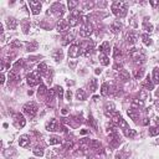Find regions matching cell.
I'll return each instance as SVG.
<instances>
[{
  "label": "cell",
  "mask_w": 159,
  "mask_h": 159,
  "mask_svg": "<svg viewBox=\"0 0 159 159\" xmlns=\"http://www.w3.org/2000/svg\"><path fill=\"white\" fill-rule=\"evenodd\" d=\"M149 134L154 137V136H158L159 134V127H152L149 129Z\"/></svg>",
  "instance_id": "74e56055"
},
{
  "label": "cell",
  "mask_w": 159,
  "mask_h": 159,
  "mask_svg": "<svg viewBox=\"0 0 159 159\" xmlns=\"http://www.w3.org/2000/svg\"><path fill=\"white\" fill-rule=\"evenodd\" d=\"M108 92H110V91H108V85H107V83H103L102 87H101V95L102 96H107Z\"/></svg>",
  "instance_id": "8d00e7d4"
},
{
  "label": "cell",
  "mask_w": 159,
  "mask_h": 159,
  "mask_svg": "<svg viewBox=\"0 0 159 159\" xmlns=\"http://www.w3.org/2000/svg\"><path fill=\"white\" fill-rule=\"evenodd\" d=\"M69 27H70L69 20H60V23L57 24V31H58V32H65V31H67Z\"/></svg>",
  "instance_id": "9a60e30c"
},
{
  "label": "cell",
  "mask_w": 159,
  "mask_h": 159,
  "mask_svg": "<svg viewBox=\"0 0 159 159\" xmlns=\"http://www.w3.org/2000/svg\"><path fill=\"white\" fill-rule=\"evenodd\" d=\"M90 147L91 149H93L96 153H103V147H102V144H101V142H98V140H91V144H90Z\"/></svg>",
  "instance_id": "5bb4252c"
},
{
  "label": "cell",
  "mask_w": 159,
  "mask_h": 159,
  "mask_svg": "<svg viewBox=\"0 0 159 159\" xmlns=\"http://www.w3.org/2000/svg\"><path fill=\"white\" fill-rule=\"evenodd\" d=\"M26 82L29 86H36L40 83V76L39 72H30L26 75Z\"/></svg>",
  "instance_id": "8992f818"
},
{
  "label": "cell",
  "mask_w": 159,
  "mask_h": 159,
  "mask_svg": "<svg viewBox=\"0 0 159 159\" xmlns=\"http://www.w3.org/2000/svg\"><path fill=\"white\" fill-rule=\"evenodd\" d=\"M108 142L111 143V145H117L121 142V138H119V136H118V133H117L116 131L114 132H111V134L108 136Z\"/></svg>",
  "instance_id": "4fadbf2b"
},
{
  "label": "cell",
  "mask_w": 159,
  "mask_h": 159,
  "mask_svg": "<svg viewBox=\"0 0 159 159\" xmlns=\"http://www.w3.org/2000/svg\"><path fill=\"white\" fill-rule=\"evenodd\" d=\"M58 127H60V124H58V121L52 118L50 122L46 124V129H47L49 132H55V131H60L58 129Z\"/></svg>",
  "instance_id": "7c38bea8"
},
{
  "label": "cell",
  "mask_w": 159,
  "mask_h": 159,
  "mask_svg": "<svg viewBox=\"0 0 159 159\" xmlns=\"http://www.w3.org/2000/svg\"><path fill=\"white\" fill-rule=\"evenodd\" d=\"M76 97H77V99H80V101H83V99H86V92L83 90H77Z\"/></svg>",
  "instance_id": "1f68e13d"
},
{
  "label": "cell",
  "mask_w": 159,
  "mask_h": 159,
  "mask_svg": "<svg viewBox=\"0 0 159 159\" xmlns=\"http://www.w3.org/2000/svg\"><path fill=\"white\" fill-rule=\"evenodd\" d=\"M37 49V42H31V44H27V50L29 51H35V50Z\"/></svg>",
  "instance_id": "60d3db41"
},
{
  "label": "cell",
  "mask_w": 159,
  "mask_h": 159,
  "mask_svg": "<svg viewBox=\"0 0 159 159\" xmlns=\"http://www.w3.org/2000/svg\"><path fill=\"white\" fill-rule=\"evenodd\" d=\"M24 66V60H20L18 62H15V65H14V69H18V67H23Z\"/></svg>",
  "instance_id": "c3c4849f"
},
{
  "label": "cell",
  "mask_w": 159,
  "mask_h": 159,
  "mask_svg": "<svg viewBox=\"0 0 159 159\" xmlns=\"http://www.w3.org/2000/svg\"><path fill=\"white\" fill-rule=\"evenodd\" d=\"M30 143H31V140H30V137L29 136H21L19 138V145L20 147H23V148H26V147H29L30 145Z\"/></svg>",
  "instance_id": "2e32d148"
},
{
  "label": "cell",
  "mask_w": 159,
  "mask_h": 159,
  "mask_svg": "<svg viewBox=\"0 0 159 159\" xmlns=\"http://www.w3.org/2000/svg\"><path fill=\"white\" fill-rule=\"evenodd\" d=\"M51 12H52V14H55V15H57V16H61L65 12L64 5H62L61 3H55L51 6Z\"/></svg>",
  "instance_id": "30bf717a"
},
{
  "label": "cell",
  "mask_w": 159,
  "mask_h": 159,
  "mask_svg": "<svg viewBox=\"0 0 159 159\" xmlns=\"http://www.w3.org/2000/svg\"><path fill=\"white\" fill-rule=\"evenodd\" d=\"M113 113H114V104L113 103L106 104V107H104V114H106L107 117H112Z\"/></svg>",
  "instance_id": "d6986e66"
},
{
  "label": "cell",
  "mask_w": 159,
  "mask_h": 159,
  "mask_svg": "<svg viewBox=\"0 0 159 159\" xmlns=\"http://www.w3.org/2000/svg\"><path fill=\"white\" fill-rule=\"evenodd\" d=\"M11 47H21V42H19V41H14V42L11 44Z\"/></svg>",
  "instance_id": "681fc988"
},
{
  "label": "cell",
  "mask_w": 159,
  "mask_h": 159,
  "mask_svg": "<svg viewBox=\"0 0 159 159\" xmlns=\"http://www.w3.org/2000/svg\"><path fill=\"white\" fill-rule=\"evenodd\" d=\"M99 60H101V64L103 66L110 65V58L107 57V55H104V53H101V55H99Z\"/></svg>",
  "instance_id": "4dcf8cb0"
},
{
  "label": "cell",
  "mask_w": 159,
  "mask_h": 159,
  "mask_svg": "<svg viewBox=\"0 0 159 159\" xmlns=\"http://www.w3.org/2000/svg\"><path fill=\"white\" fill-rule=\"evenodd\" d=\"M153 80L154 83H159V67H156L153 70Z\"/></svg>",
  "instance_id": "e575fe53"
},
{
  "label": "cell",
  "mask_w": 159,
  "mask_h": 159,
  "mask_svg": "<svg viewBox=\"0 0 159 159\" xmlns=\"http://www.w3.org/2000/svg\"><path fill=\"white\" fill-rule=\"evenodd\" d=\"M14 123L18 128H23V127H25V124H26V122H25V119H24V116L21 113L14 114Z\"/></svg>",
  "instance_id": "8fae6325"
},
{
  "label": "cell",
  "mask_w": 159,
  "mask_h": 159,
  "mask_svg": "<svg viewBox=\"0 0 159 159\" xmlns=\"http://www.w3.org/2000/svg\"><path fill=\"white\" fill-rule=\"evenodd\" d=\"M116 158H117V159H122V157H121L119 154H117V157H116Z\"/></svg>",
  "instance_id": "91938a15"
},
{
  "label": "cell",
  "mask_w": 159,
  "mask_h": 159,
  "mask_svg": "<svg viewBox=\"0 0 159 159\" xmlns=\"http://www.w3.org/2000/svg\"><path fill=\"white\" fill-rule=\"evenodd\" d=\"M96 73H97V75H98V73H101V70L97 69V70H96Z\"/></svg>",
  "instance_id": "6f0895ef"
},
{
  "label": "cell",
  "mask_w": 159,
  "mask_h": 159,
  "mask_svg": "<svg viewBox=\"0 0 159 159\" xmlns=\"http://www.w3.org/2000/svg\"><path fill=\"white\" fill-rule=\"evenodd\" d=\"M71 97H72V92H71V91L69 90L67 92H66V98H67L69 101H70V99H71Z\"/></svg>",
  "instance_id": "816d5d0a"
},
{
  "label": "cell",
  "mask_w": 159,
  "mask_h": 159,
  "mask_svg": "<svg viewBox=\"0 0 159 159\" xmlns=\"http://www.w3.org/2000/svg\"><path fill=\"white\" fill-rule=\"evenodd\" d=\"M4 81H5V76H4V75H1V77H0V83H4Z\"/></svg>",
  "instance_id": "db71d44e"
},
{
  "label": "cell",
  "mask_w": 159,
  "mask_h": 159,
  "mask_svg": "<svg viewBox=\"0 0 159 159\" xmlns=\"http://www.w3.org/2000/svg\"><path fill=\"white\" fill-rule=\"evenodd\" d=\"M81 47H80L78 44H73L70 46V50H69V56L71 58H76L80 56V53H81Z\"/></svg>",
  "instance_id": "ba28073f"
},
{
  "label": "cell",
  "mask_w": 159,
  "mask_h": 159,
  "mask_svg": "<svg viewBox=\"0 0 159 159\" xmlns=\"http://www.w3.org/2000/svg\"><path fill=\"white\" fill-rule=\"evenodd\" d=\"M96 83H97V81H96L95 78L92 80V81H91V83H90V90H91L92 92H93V91L96 90Z\"/></svg>",
  "instance_id": "f6af8a7d"
},
{
  "label": "cell",
  "mask_w": 159,
  "mask_h": 159,
  "mask_svg": "<svg viewBox=\"0 0 159 159\" xmlns=\"http://www.w3.org/2000/svg\"><path fill=\"white\" fill-rule=\"evenodd\" d=\"M143 87H144L145 90H149V91L154 88V83L152 82V80L149 78V76H148V77H147V80H145V81L143 82Z\"/></svg>",
  "instance_id": "cb8c5ba5"
},
{
  "label": "cell",
  "mask_w": 159,
  "mask_h": 159,
  "mask_svg": "<svg viewBox=\"0 0 159 159\" xmlns=\"http://www.w3.org/2000/svg\"><path fill=\"white\" fill-rule=\"evenodd\" d=\"M113 57L116 60H119V57H121V50L117 46H114V49H113Z\"/></svg>",
  "instance_id": "f35d334b"
},
{
  "label": "cell",
  "mask_w": 159,
  "mask_h": 159,
  "mask_svg": "<svg viewBox=\"0 0 159 159\" xmlns=\"http://www.w3.org/2000/svg\"><path fill=\"white\" fill-rule=\"evenodd\" d=\"M52 57L55 61H61L62 60V51L61 50H56V51L52 52Z\"/></svg>",
  "instance_id": "83f0119b"
},
{
  "label": "cell",
  "mask_w": 159,
  "mask_h": 159,
  "mask_svg": "<svg viewBox=\"0 0 159 159\" xmlns=\"http://www.w3.org/2000/svg\"><path fill=\"white\" fill-rule=\"evenodd\" d=\"M134 77L137 78V80H140L142 77H143V75H144V71L142 70V69H139V70H134Z\"/></svg>",
  "instance_id": "d590c367"
},
{
  "label": "cell",
  "mask_w": 159,
  "mask_h": 159,
  "mask_svg": "<svg viewBox=\"0 0 159 159\" xmlns=\"http://www.w3.org/2000/svg\"><path fill=\"white\" fill-rule=\"evenodd\" d=\"M113 69H114L116 71H121V70H122V64H116V65L113 66Z\"/></svg>",
  "instance_id": "f907efd6"
},
{
  "label": "cell",
  "mask_w": 159,
  "mask_h": 159,
  "mask_svg": "<svg viewBox=\"0 0 159 159\" xmlns=\"http://www.w3.org/2000/svg\"><path fill=\"white\" fill-rule=\"evenodd\" d=\"M149 4L152 6H157V5H159V1H149Z\"/></svg>",
  "instance_id": "f5cc1de1"
},
{
  "label": "cell",
  "mask_w": 159,
  "mask_h": 159,
  "mask_svg": "<svg viewBox=\"0 0 159 159\" xmlns=\"http://www.w3.org/2000/svg\"><path fill=\"white\" fill-rule=\"evenodd\" d=\"M87 133V131H85V129H83V131H81V134H86Z\"/></svg>",
  "instance_id": "680465c9"
},
{
  "label": "cell",
  "mask_w": 159,
  "mask_h": 159,
  "mask_svg": "<svg viewBox=\"0 0 159 159\" xmlns=\"http://www.w3.org/2000/svg\"><path fill=\"white\" fill-rule=\"evenodd\" d=\"M24 113L26 116H29L30 118H34V117L36 116V113H37V106L32 102L26 103L24 106Z\"/></svg>",
  "instance_id": "277c9868"
},
{
  "label": "cell",
  "mask_w": 159,
  "mask_h": 159,
  "mask_svg": "<svg viewBox=\"0 0 159 159\" xmlns=\"http://www.w3.org/2000/svg\"><path fill=\"white\" fill-rule=\"evenodd\" d=\"M92 32H93V26H92L90 23L85 24L81 29H80V35L82 37H88L92 35Z\"/></svg>",
  "instance_id": "52a82bcc"
},
{
  "label": "cell",
  "mask_w": 159,
  "mask_h": 159,
  "mask_svg": "<svg viewBox=\"0 0 159 159\" xmlns=\"http://www.w3.org/2000/svg\"><path fill=\"white\" fill-rule=\"evenodd\" d=\"M128 116L131 117L132 119H134V121H137V118H138V114L133 112V108H132V110H129V111H128Z\"/></svg>",
  "instance_id": "ee69618b"
},
{
  "label": "cell",
  "mask_w": 159,
  "mask_h": 159,
  "mask_svg": "<svg viewBox=\"0 0 159 159\" xmlns=\"http://www.w3.org/2000/svg\"><path fill=\"white\" fill-rule=\"evenodd\" d=\"M111 118H112V119H111V123L113 124L114 127H119V125H121V127H123V128H125V129L128 128L127 123L124 122V119L122 118V116H121V114L118 113V112H116V111H114V113L112 114Z\"/></svg>",
  "instance_id": "3957f363"
},
{
  "label": "cell",
  "mask_w": 159,
  "mask_h": 159,
  "mask_svg": "<svg viewBox=\"0 0 159 159\" xmlns=\"http://www.w3.org/2000/svg\"><path fill=\"white\" fill-rule=\"evenodd\" d=\"M67 108H64V110H62V114H67Z\"/></svg>",
  "instance_id": "11a10c76"
},
{
  "label": "cell",
  "mask_w": 159,
  "mask_h": 159,
  "mask_svg": "<svg viewBox=\"0 0 159 159\" xmlns=\"http://www.w3.org/2000/svg\"><path fill=\"white\" fill-rule=\"evenodd\" d=\"M80 16H81V11L75 9L70 12V18H69V24L70 26H76L80 23Z\"/></svg>",
  "instance_id": "5b68a950"
},
{
  "label": "cell",
  "mask_w": 159,
  "mask_h": 159,
  "mask_svg": "<svg viewBox=\"0 0 159 159\" xmlns=\"http://www.w3.org/2000/svg\"><path fill=\"white\" fill-rule=\"evenodd\" d=\"M87 123H88L90 125H91V127L92 128H93V129H96V128H97V124H96V122H95V119L93 118H92V117L90 116V118H88V121H87Z\"/></svg>",
  "instance_id": "b9f144b4"
},
{
  "label": "cell",
  "mask_w": 159,
  "mask_h": 159,
  "mask_svg": "<svg viewBox=\"0 0 159 159\" xmlns=\"http://www.w3.org/2000/svg\"><path fill=\"white\" fill-rule=\"evenodd\" d=\"M29 6L31 8V11H32V14L34 15H37V14H40V11H41V3L40 1H36V0H30L29 1Z\"/></svg>",
  "instance_id": "9c48e42d"
},
{
  "label": "cell",
  "mask_w": 159,
  "mask_h": 159,
  "mask_svg": "<svg viewBox=\"0 0 159 159\" xmlns=\"http://www.w3.org/2000/svg\"><path fill=\"white\" fill-rule=\"evenodd\" d=\"M93 50H95V45H93V42H90L85 49L82 50V55L86 56V57H88V56H91L92 53H93Z\"/></svg>",
  "instance_id": "e0dca14e"
},
{
  "label": "cell",
  "mask_w": 159,
  "mask_h": 159,
  "mask_svg": "<svg viewBox=\"0 0 159 159\" xmlns=\"http://www.w3.org/2000/svg\"><path fill=\"white\" fill-rule=\"evenodd\" d=\"M121 27H122L121 23H119V21H114L113 24L111 25V31L113 32V34H117V32L121 31Z\"/></svg>",
  "instance_id": "603a6c76"
},
{
  "label": "cell",
  "mask_w": 159,
  "mask_h": 159,
  "mask_svg": "<svg viewBox=\"0 0 159 159\" xmlns=\"http://www.w3.org/2000/svg\"><path fill=\"white\" fill-rule=\"evenodd\" d=\"M72 148H73V142L66 140L64 143V149H72Z\"/></svg>",
  "instance_id": "ab89813d"
},
{
  "label": "cell",
  "mask_w": 159,
  "mask_h": 159,
  "mask_svg": "<svg viewBox=\"0 0 159 159\" xmlns=\"http://www.w3.org/2000/svg\"><path fill=\"white\" fill-rule=\"evenodd\" d=\"M111 9L117 18H124L127 15V8H125V3L123 1H114Z\"/></svg>",
  "instance_id": "6da1fadb"
},
{
  "label": "cell",
  "mask_w": 159,
  "mask_h": 159,
  "mask_svg": "<svg viewBox=\"0 0 159 159\" xmlns=\"http://www.w3.org/2000/svg\"><path fill=\"white\" fill-rule=\"evenodd\" d=\"M118 77H119V80H122V81H127V80H129V73L125 70H121Z\"/></svg>",
  "instance_id": "d4e9b609"
},
{
  "label": "cell",
  "mask_w": 159,
  "mask_h": 159,
  "mask_svg": "<svg viewBox=\"0 0 159 159\" xmlns=\"http://www.w3.org/2000/svg\"><path fill=\"white\" fill-rule=\"evenodd\" d=\"M128 53H129V56H131V58L133 60V62L137 64V65H140L145 61V55L143 53V51H142L140 49L133 47V49L129 50Z\"/></svg>",
  "instance_id": "7a4b0ae2"
},
{
  "label": "cell",
  "mask_w": 159,
  "mask_h": 159,
  "mask_svg": "<svg viewBox=\"0 0 159 159\" xmlns=\"http://www.w3.org/2000/svg\"><path fill=\"white\" fill-rule=\"evenodd\" d=\"M125 40H127V42L129 45H133L137 41V34L134 31H129L127 34V36H125Z\"/></svg>",
  "instance_id": "ac0fdd59"
},
{
  "label": "cell",
  "mask_w": 159,
  "mask_h": 159,
  "mask_svg": "<svg viewBox=\"0 0 159 159\" xmlns=\"http://www.w3.org/2000/svg\"><path fill=\"white\" fill-rule=\"evenodd\" d=\"M18 20H16L15 18H9L6 20V25H8V27L10 29V30H15L16 26H18Z\"/></svg>",
  "instance_id": "ffe728a7"
},
{
  "label": "cell",
  "mask_w": 159,
  "mask_h": 159,
  "mask_svg": "<svg viewBox=\"0 0 159 159\" xmlns=\"http://www.w3.org/2000/svg\"><path fill=\"white\" fill-rule=\"evenodd\" d=\"M99 52L104 53V55L110 53V42H108V41H104V42L99 46Z\"/></svg>",
  "instance_id": "44dd1931"
},
{
  "label": "cell",
  "mask_w": 159,
  "mask_h": 159,
  "mask_svg": "<svg viewBox=\"0 0 159 159\" xmlns=\"http://www.w3.org/2000/svg\"><path fill=\"white\" fill-rule=\"evenodd\" d=\"M47 65L45 64V62H41V64H39V66H37V72H39L40 75H46L47 73Z\"/></svg>",
  "instance_id": "7402d4cb"
},
{
  "label": "cell",
  "mask_w": 159,
  "mask_h": 159,
  "mask_svg": "<svg viewBox=\"0 0 159 159\" xmlns=\"http://www.w3.org/2000/svg\"><path fill=\"white\" fill-rule=\"evenodd\" d=\"M143 30H145L147 32H153V25L152 24H149V23H147V21H144L143 23Z\"/></svg>",
  "instance_id": "836d02e7"
},
{
  "label": "cell",
  "mask_w": 159,
  "mask_h": 159,
  "mask_svg": "<svg viewBox=\"0 0 159 159\" xmlns=\"http://www.w3.org/2000/svg\"><path fill=\"white\" fill-rule=\"evenodd\" d=\"M67 5H69V8H70V10L72 11V10H75V8L78 5V1H69Z\"/></svg>",
  "instance_id": "7bdbcfd3"
},
{
  "label": "cell",
  "mask_w": 159,
  "mask_h": 159,
  "mask_svg": "<svg viewBox=\"0 0 159 159\" xmlns=\"http://www.w3.org/2000/svg\"><path fill=\"white\" fill-rule=\"evenodd\" d=\"M55 91L57 92V95H58V97H62V93H64V91H62V88H61V87H58V86H56L55 87Z\"/></svg>",
  "instance_id": "7dc6e473"
},
{
  "label": "cell",
  "mask_w": 159,
  "mask_h": 159,
  "mask_svg": "<svg viewBox=\"0 0 159 159\" xmlns=\"http://www.w3.org/2000/svg\"><path fill=\"white\" fill-rule=\"evenodd\" d=\"M73 39H75L73 34H67V35L64 36V39H62V40H64V42H62V44H64V45H67L69 42H72Z\"/></svg>",
  "instance_id": "f1b7e54d"
},
{
  "label": "cell",
  "mask_w": 159,
  "mask_h": 159,
  "mask_svg": "<svg viewBox=\"0 0 159 159\" xmlns=\"http://www.w3.org/2000/svg\"><path fill=\"white\" fill-rule=\"evenodd\" d=\"M60 143H61L60 137H57V136H52V137H50V139H49V144L55 145V144H60Z\"/></svg>",
  "instance_id": "484cf974"
},
{
  "label": "cell",
  "mask_w": 159,
  "mask_h": 159,
  "mask_svg": "<svg viewBox=\"0 0 159 159\" xmlns=\"http://www.w3.org/2000/svg\"><path fill=\"white\" fill-rule=\"evenodd\" d=\"M148 123H149V121H148V119H145V121H144V122H143V124H144V125H147Z\"/></svg>",
  "instance_id": "9f6ffc18"
},
{
  "label": "cell",
  "mask_w": 159,
  "mask_h": 159,
  "mask_svg": "<svg viewBox=\"0 0 159 159\" xmlns=\"http://www.w3.org/2000/svg\"><path fill=\"white\" fill-rule=\"evenodd\" d=\"M45 92H46V87H45L44 85H41V86L39 87V91H37V93H39V96H40V95H44Z\"/></svg>",
  "instance_id": "bcb514c9"
},
{
  "label": "cell",
  "mask_w": 159,
  "mask_h": 159,
  "mask_svg": "<svg viewBox=\"0 0 159 159\" xmlns=\"http://www.w3.org/2000/svg\"><path fill=\"white\" fill-rule=\"evenodd\" d=\"M32 152H34V154H35L36 157H42L44 156V149H42V147H39V145L35 147Z\"/></svg>",
  "instance_id": "d6a6232c"
},
{
  "label": "cell",
  "mask_w": 159,
  "mask_h": 159,
  "mask_svg": "<svg viewBox=\"0 0 159 159\" xmlns=\"http://www.w3.org/2000/svg\"><path fill=\"white\" fill-rule=\"evenodd\" d=\"M142 40H143V44H144L145 46H150V45L153 44L152 39H150L149 35H147V34H143V35H142Z\"/></svg>",
  "instance_id": "4316f807"
},
{
  "label": "cell",
  "mask_w": 159,
  "mask_h": 159,
  "mask_svg": "<svg viewBox=\"0 0 159 159\" xmlns=\"http://www.w3.org/2000/svg\"><path fill=\"white\" fill-rule=\"evenodd\" d=\"M124 134L127 136L128 138H134V137L137 136V132L134 131V129H129V128H127V129H124Z\"/></svg>",
  "instance_id": "f546056e"
}]
</instances>
